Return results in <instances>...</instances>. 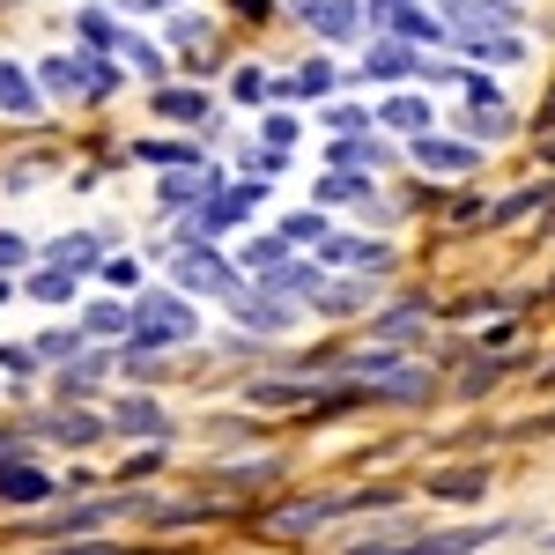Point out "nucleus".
<instances>
[{
  "label": "nucleus",
  "instance_id": "25",
  "mask_svg": "<svg viewBox=\"0 0 555 555\" xmlns=\"http://www.w3.org/2000/svg\"><path fill=\"white\" fill-rule=\"evenodd\" d=\"M30 297H44V304H67V297H75V267H60V259H52L44 274H30Z\"/></svg>",
  "mask_w": 555,
  "mask_h": 555
},
{
  "label": "nucleus",
  "instance_id": "23",
  "mask_svg": "<svg viewBox=\"0 0 555 555\" xmlns=\"http://www.w3.org/2000/svg\"><path fill=\"white\" fill-rule=\"evenodd\" d=\"M127 326H133V311H127V304H112V297H96L82 311V334H127Z\"/></svg>",
  "mask_w": 555,
  "mask_h": 555
},
{
  "label": "nucleus",
  "instance_id": "28",
  "mask_svg": "<svg viewBox=\"0 0 555 555\" xmlns=\"http://www.w3.org/2000/svg\"><path fill=\"white\" fill-rule=\"evenodd\" d=\"M96 378H104V363H96V356H82V363L67 356V371H60V392L75 400V392H89V385H96Z\"/></svg>",
  "mask_w": 555,
  "mask_h": 555
},
{
  "label": "nucleus",
  "instance_id": "13",
  "mask_svg": "<svg viewBox=\"0 0 555 555\" xmlns=\"http://www.w3.org/2000/svg\"><path fill=\"white\" fill-rule=\"evenodd\" d=\"M215 185H222V178H215V171H201V164H193V171L164 178V193H156V201H164V208H201V201H208Z\"/></svg>",
  "mask_w": 555,
  "mask_h": 555
},
{
  "label": "nucleus",
  "instance_id": "7",
  "mask_svg": "<svg viewBox=\"0 0 555 555\" xmlns=\"http://www.w3.org/2000/svg\"><path fill=\"white\" fill-rule=\"evenodd\" d=\"M237 326H253V334H289V304L274 297V289H237Z\"/></svg>",
  "mask_w": 555,
  "mask_h": 555
},
{
  "label": "nucleus",
  "instance_id": "16",
  "mask_svg": "<svg viewBox=\"0 0 555 555\" xmlns=\"http://www.w3.org/2000/svg\"><path fill=\"white\" fill-rule=\"evenodd\" d=\"M156 112L178 119V127H201V119H208V96H201V89H156Z\"/></svg>",
  "mask_w": 555,
  "mask_h": 555
},
{
  "label": "nucleus",
  "instance_id": "9",
  "mask_svg": "<svg viewBox=\"0 0 555 555\" xmlns=\"http://www.w3.org/2000/svg\"><path fill=\"white\" fill-rule=\"evenodd\" d=\"M304 23H311V30H319V38H356V30H363V8H356V0H304Z\"/></svg>",
  "mask_w": 555,
  "mask_h": 555
},
{
  "label": "nucleus",
  "instance_id": "17",
  "mask_svg": "<svg viewBox=\"0 0 555 555\" xmlns=\"http://www.w3.org/2000/svg\"><path fill=\"white\" fill-rule=\"evenodd\" d=\"M334 89H341V75H334L326 60H304L297 75L282 82V96H334Z\"/></svg>",
  "mask_w": 555,
  "mask_h": 555
},
{
  "label": "nucleus",
  "instance_id": "27",
  "mask_svg": "<svg viewBox=\"0 0 555 555\" xmlns=\"http://www.w3.org/2000/svg\"><path fill=\"white\" fill-rule=\"evenodd\" d=\"M112 512H119V504H89V512H60V518H44V533H89V526H104Z\"/></svg>",
  "mask_w": 555,
  "mask_h": 555
},
{
  "label": "nucleus",
  "instance_id": "34",
  "mask_svg": "<svg viewBox=\"0 0 555 555\" xmlns=\"http://www.w3.org/2000/svg\"><path fill=\"white\" fill-rule=\"evenodd\" d=\"M282 237H289V245H319V237H326V222L304 208V215H289V230H282Z\"/></svg>",
  "mask_w": 555,
  "mask_h": 555
},
{
  "label": "nucleus",
  "instance_id": "1",
  "mask_svg": "<svg viewBox=\"0 0 555 555\" xmlns=\"http://www.w3.org/2000/svg\"><path fill=\"white\" fill-rule=\"evenodd\" d=\"M38 75H44V96H112V89H119V67L75 60V52H52Z\"/></svg>",
  "mask_w": 555,
  "mask_h": 555
},
{
  "label": "nucleus",
  "instance_id": "3",
  "mask_svg": "<svg viewBox=\"0 0 555 555\" xmlns=\"http://www.w3.org/2000/svg\"><path fill=\"white\" fill-rule=\"evenodd\" d=\"M400 504V489H348V496H311V504H289L282 526L304 533V526H326V518H348V512H392Z\"/></svg>",
  "mask_w": 555,
  "mask_h": 555
},
{
  "label": "nucleus",
  "instance_id": "43",
  "mask_svg": "<svg viewBox=\"0 0 555 555\" xmlns=\"http://www.w3.org/2000/svg\"><path fill=\"white\" fill-rule=\"evenodd\" d=\"M548 548H555V541H548Z\"/></svg>",
  "mask_w": 555,
  "mask_h": 555
},
{
  "label": "nucleus",
  "instance_id": "4",
  "mask_svg": "<svg viewBox=\"0 0 555 555\" xmlns=\"http://www.w3.org/2000/svg\"><path fill=\"white\" fill-rule=\"evenodd\" d=\"M171 274H178V289H201V297H237V289H245V282H237L215 253H201V245H193V253H178Z\"/></svg>",
  "mask_w": 555,
  "mask_h": 555
},
{
  "label": "nucleus",
  "instance_id": "22",
  "mask_svg": "<svg viewBox=\"0 0 555 555\" xmlns=\"http://www.w3.org/2000/svg\"><path fill=\"white\" fill-rule=\"evenodd\" d=\"M44 253L60 259V267H75V274H89V267H96V237H89V230H75V237H52Z\"/></svg>",
  "mask_w": 555,
  "mask_h": 555
},
{
  "label": "nucleus",
  "instance_id": "41",
  "mask_svg": "<svg viewBox=\"0 0 555 555\" xmlns=\"http://www.w3.org/2000/svg\"><path fill=\"white\" fill-rule=\"evenodd\" d=\"M30 253V245H23V237H0V259H8V267H15V259Z\"/></svg>",
  "mask_w": 555,
  "mask_h": 555
},
{
  "label": "nucleus",
  "instance_id": "33",
  "mask_svg": "<svg viewBox=\"0 0 555 555\" xmlns=\"http://www.w3.org/2000/svg\"><path fill=\"white\" fill-rule=\"evenodd\" d=\"M171 44H201V52H208V44H215V30L201 23V15H178V23H171Z\"/></svg>",
  "mask_w": 555,
  "mask_h": 555
},
{
  "label": "nucleus",
  "instance_id": "8",
  "mask_svg": "<svg viewBox=\"0 0 555 555\" xmlns=\"http://www.w3.org/2000/svg\"><path fill=\"white\" fill-rule=\"evenodd\" d=\"M319 253L334 259V267H348V274H385L392 267V253L371 245V237H319Z\"/></svg>",
  "mask_w": 555,
  "mask_h": 555
},
{
  "label": "nucleus",
  "instance_id": "6",
  "mask_svg": "<svg viewBox=\"0 0 555 555\" xmlns=\"http://www.w3.org/2000/svg\"><path fill=\"white\" fill-rule=\"evenodd\" d=\"M52 489H60V481H52L44 467H30L23 452H15V460H0V504H44Z\"/></svg>",
  "mask_w": 555,
  "mask_h": 555
},
{
  "label": "nucleus",
  "instance_id": "15",
  "mask_svg": "<svg viewBox=\"0 0 555 555\" xmlns=\"http://www.w3.org/2000/svg\"><path fill=\"white\" fill-rule=\"evenodd\" d=\"M423 60L408 52V44H371V60H363V75H378V82H408Z\"/></svg>",
  "mask_w": 555,
  "mask_h": 555
},
{
  "label": "nucleus",
  "instance_id": "2",
  "mask_svg": "<svg viewBox=\"0 0 555 555\" xmlns=\"http://www.w3.org/2000/svg\"><path fill=\"white\" fill-rule=\"evenodd\" d=\"M193 334V311L178 297H149V304H133V326H127V348H171Z\"/></svg>",
  "mask_w": 555,
  "mask_h": 555
},
{
  "label": "nucleus",
  "instance_id": "39",
  "mask_svg": "<svg viewBox=\"0 0 555 555\" xmlns=\"http://www.w3.org/2000/svg\"><path fill=\"white\" fill-rule=\"evenodd\" d=\"M259 133H267V149H289V141H297V119H282V112H274Z\"/></svg>",
  "mask_w": 555,
  "mask_h": 555
},
{
  "label": "nucleus",
  "instance_id": "10",
  "mask_svg": "<svg viewBox=\"0 0 555 555\" xmlns=\"http://www.w3.org/2000/svg\"><path fill=\"white\" fill-rule=\"evenodd\" d=\"M408 156H415V164H423V171H444V178H452V171H474V149H467V141H437V133H415V149H408Z\"/></svg>",
  "mask_w": 555,
  "mask_h": 555
},
{
  "label": "nucleus",
  "instance_id": "35",
  "mask_svg": "<svg viewBox=\"0 0 555 555\" xmlns=\"http://www.w3.org/2000/svg\"><path fill=\"white\" fill-rule=\"evenodd\" d=\"M82 38H89V44H104V52H119V30L104 23V8H89V15H82Z\"/></svg>",
  "mask_w": 555,
  "mask_h": 555
},
{
  "label": "nucleus",
  "instance_id": "38",
  "mask_svg": "<svg viewBox=\"0 0 555 555\" xmlns=\"http://www.w3.org/2000/svg\"><path fill=\"white\" fill-rule=\"evenodd\" d=\"M230 89H237V104H259V96H267V75H259V67H245Z\"/></svg>",
  "mask_w": 555,
  "mask_h": 555
},
{
  "label": "nucleus",
  "instance_id": "5",
  "mask_svg": "<svg viewBox=\"0 0 555 555\" xmlns=\"http://www.w3.org/2000/svg\"><path fill=\"white\" fill-rule=\"evenodd\" d=\"M267 193H259V178H245V185H215L208 201H201V230H230L237 215H253Z\"/></svg>",
  "mask_w": 555,
  "mask_h": 555
},
{
  "label": "nucleus",
  "instance_id": "32",
  "mask_svg": "<svg viewBox=\"0 0 555 555\" xmlns=\"http://www.w3.org/2000/svg\"><path fill=\"white\" fill-rule=\"evenodd\" d=\"M319 201H371V178H326Z\"/></svg>",
  "mask_w": 555,
  "mask_h": 555
},
{
  "label": "nucleus",
  "instance_id": "21",
  "mask_svg": "<svg viewBox=\"0 0 555 555\" xmlns=\"http://www.w3.org/2000/svg\"><path fill=\"white\" fill-rule=\"evenodd\" d=\"M548 201H555V185H518L512 201H496V208H489V222H518V215L548 208Z\"/></svg>",
  "mask_w": 555,
  "mask_h": 555
},
{
  "label": "nucleus",
  "instance_id": "24",
  "mask_svg": "<svg viewBox=\"0 0 555 555\" xmlns=\"http://www.w3.org/2000/svg\"><path fill=\"white\" fill-rule=\"evenodd\" d=\"M245 400H253V408H304V400H319V392H311V385H282V378H267V385H253Z\"/></svg>",
  "mask_w": 555,
  "mask_h": 555
},
{
  "label": "nucleus",
  "instance_id": "40",
  "mask_svg": "<svg viewBox=\"0 0 555 555\" xmlns=\"http://www.w3.org/2000/svg\"><path fill=\"white\" fill-rule=\"evenodd\" d=\"M504 371H512V363H481V371H474V378H467V392H489V385L504 378Z\"/></svg>",
  "mask_w": 555,
  "mask_h": 555
},
{
  "label": "nucleus",
  "instance_id": "31",
  "mask_svg": "<svg viewBox=\"0 0 555 555\" xmlns=\"http://www.w3.org/2000/svg\"><path fill=\"white\" fill-rule=\"evenodd\" d=\"M392 30L400 38H437V23H429L423 8H392Z\"/></svg>",
  "mask_w": 555,
  "mask_h": 555
},
{
  "label": "nucleus",
  "instance_id": "26",
  "mask_svg": "<svg viewBox=\"0 0 555 555\" xmlns=\"http://www.w3.org/2000/svg\"><path fill=\"white\" fill-rule=\"evenodd\" d=\"M460 38H467L481 60H504V67L518 60V38H512V30H460Z\"/></svg>",
  "mask_w": 555,
  "mask_h": 555
},
{
  "label": "nucleus",
  "instance_id": "18",
  "mask_svg": "<svg viewBox=\"0 0 555 555\" xmlns=\"http://www.w3.org/2000/svg\"><path fill=\"white\" fill-rule=\"evenodd\" d=\"M0 104H8V112H23V119L38 112V82H30L15 60H0Z\"/></svg>",
  "mask_w": 555,
  "mask_h": 555
},
{
  "label": "nucleus",
  "instance_id": "19",
  "mask_svg": "<svg viewBox=\"0 0 555 555\" xmlns=\"http://www.w3.org/2000/svg\"><path fill=\"white\" fill-rule=\"evenodd\" d=\"M38 429H52L60 444H96V437H104V423H96V415H82V408H67V415H44Z\"/></svg>",
  "mask_w": 555,
  "mask_h": 555
},
{
  "label": "nucleus",
  "instance_id": "42",
  "mask_svg": "<svg viewBox=\"0 0 555 555\" xmlns=\"http://www.w3.org/2000/svg\"><path fill=\"white\" fill-rule=\"evenodd\" d=\"M237 8H253V15H267V0H237Z\"/></svg>",
  "mask_w": 555,
  "mask_h": 555
},
{
  "label": "nucleus",
  "instance_id": "12",
  "mask_svg": "<svg viewBox=\"0 0 555 555\" xmlns=\"http://www.w3.org/2000/svg\"><path fill=\"white\" fill-rule=\"evenodd\" d=\"M518 8L512 0H452V30H512Z\"/></svg>",
  "mask_w": 555,
  "mask_h": 555
},
{
  "label": "nucleus",
  "instance_id": "11",
  "mask_svg": "<svg viewBox=\"0 0 555 555\" xmlns=\"http://www.w3.org/2000/svg\"><path fill=\"white\" fill-rule=\"evenodd\" d=\"M437 504H474L481 489H489V467H444V474H429L423 481Z\"/></svg>",
  "mask_w": 555,
  "mask_h": 555
},
{
  "label": "nucleus",
  "instance_id": "37",
  "mask_svg": "<svg viewBox=\"0 0 555 555\" xmlns=\"http://www.w3.org/2000/svg\"><path fill=\"white\" fill-rule=\"evenodd\" d=\"M75 341H82V326H75V334L60 326V334H44V341L30 348V356H60V363H67V356H75Z\"/></svg>",
  "mask_w": 555,
  "mask_h": 555
},
{
  "label": "nucleus",
  "instance_id": "30",
  "mask_svg": "<svg viewBox=\"0 0 555 555\" xmlns=\"http://www.w3.org/2000/svg\"><path fill=\"white\" fill-rule=\"evenodd\" d=\"M274 259H289V237H253V245H245V267H253V274H267Z\"/></svg>",
  "mask_w": 555,
  "mask_h": 555
},
{
  "label": "nucleus",
  "instance_id": "20",
  "mask_svg": "<svg viewBox=\"0 0 555 555\" xmlns=\"http://www.w3.org/2000/svg\"><path fill=\"white\" fill-rule=\"evenodd\" d=\"M378 119H385V127H400V133H423L429 127V104H423V96H385Z\"/></svg>",
  "mask_w": 555,
  "mask_h": 555
},
{
  "label": "nucleus",
  "instance_id": "36",
  "mask_svg": "<svg viewBox=\"0 0 555 555\" xmlns=\"http://www.w3.org/2000/svg\"><path fill=\"white\" fill-rule=\"evenodd\" d=\"M334 156H341V164H371V171H378V164H385V149H378V141H341Z\"/></svg>",
  "mask_w": 555,
  "mask_h": 555
},
{
  "label": "nucleus",
  "instance_id": "29",
  "mask_svg": "<svg viewBox=\"0 0 555 555\" xmlns=\"http://www.w3.org/2000/svg\"><path fill=\"white\" fill-rule=\"evenodd\" d=\"M423 319H429L423 304H400V311H385V319H378V341H400V334H415Z\"/></svg>",
  "mask_w": 555,
  "mask_h": 555
},
{
  "label": "nucleus",
  "instance_id": "14",
  "mask_svg": "<svg viewBox=\"0 0 555 555\" xmlns=\"http://www.w3.org/2000/svg\"><path fill=\"white\" fill-rule=\"evenodd\" d=\"M112 429H127V437H164V408H156V400H119V408H112Z\"/></svg>",
  "mask_w": 555,
  "mask_h": 555
}]
</instances>
